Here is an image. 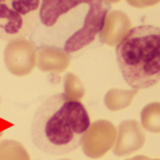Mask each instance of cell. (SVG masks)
Here are the masks:
<instances>
[{
    "label": "cell",
    "instance_id": "9a60e30c",
    "mask_svg": "<svg viewBox=\"0 0 160 160\" xmlns=\"http://www.w3.org/2000/svg\"><path fill=\"white\" fill-rule=\"evenodd\" d=\"M149 159H150L149 157L144 156V155H137V156H134V157L126 159V160H149Z\"/></svg>",
    "mask_w": 160,
    "mask_h": 160
},
{
    "label": "cell",
    "instance_id": "30bf717a",
    "mask_svg": "<svg viewBox=\"0 0 160 160\" xmlns=\"http://www.w3.org/2000/svg\"><path fill=\"white\" fill-rule=\"evenodd\" d=\"M85 1L86 0H44L40 9L41 22L43 26L51 28L58 23L61 16L85 4Z\"/></svg>",
    "mask_w": 160,
    "mask_h": 160
},
{
    "label": "cell",
    "instance_id": "4fadbf2b",
    "mask_svg": "<svg viewBox=\"0 0 160 160\" xmlns=\"http://www.w3.org/2000/svg\"><path fill=\"white\" fill-rule=\"evenodd\" d=\"M143 127L152 133H160V103L153 102L145 106L140 113Z\"/></svg>",
    "mask_w": 160,
    "mask_h": 160
},
{
    "label": "cell",
    "instance_id": "6da1fadb",
    "mask_svg": "<svg viewBox=\"0 0 160 160\" xmlns=\"http://www.w3.org/2000/svg\"><path fill=\"white\" fill-rule=\"evenodd\" d=\"M90 125V116L83 104L70 100L64 93H57L37 109L31 123V138L44 152L65 154L81 145Z\"/></svg>",
    "mask_w": 160,
    "mask_h": 160
},
{
    "label": "cell",
    "instance_id": "8fae6325",
    "mask_svg": "<svg viewBox=\"0 0 160 160\" xmlns=\"http://www.w3.org/2000/svg\"><path fill=\"white\" fill-rule=\"evenodd\" d=\"M138 93V90H120L111 89L105 95V105L112 111L120 110L127 108L135 95Z\"/></svg>",
    "mask_w": 160,
    "mask_h": 160
},
{
    "label": "cell",
    "instance_id": "5bb4252c",
    "mask_svg": "<svg viewBox=\"0 0 160 160\" xmlns=\"http://www.w3.org/2000/svg\"><path fill=\"white\" fill-rule=\"evenodd\" d=\"M85 88L83 83L75 74L68 72L64 76V94L72 101L80 102L85 96Z\"/></svg>",
    "mask_w": 160,
    "mask_h": 160
},
{
    "label": "cell",
    "instance_id": "8992f818",
    "mask_svg": "<svg viewBox=\"0 0 160 160\" xmlns=\"http://www.w3.org/2000/svg\"><path fill=\"white\" fill-rule=\"evenodd\" d=\"M36 45L27 39H16L8 42L4 51L7 69L14 75L30 73L36 63Z\"/></svg>",
    "mask_w": 160,
    "mask_h": 160
},
{
    "label": "cell",
    "instance_id": "2e32d148",
    "mask_svg": "<svg viewBox=\"0 0 160 160\" xmlns=\"http://www.w3.org/2000/svg\"><path fill=\"white\" fill-rule=\"evenodd\" d=\"M59 160H71V159H66V158H64V159H59Z\"/></svg>",
    "mask_w": 160,
    "mask_h": 160
},
{
    "label": "cell",
    "instance_id": "7a4b0ae2",
    "mask_svg": "<svg viewBox=\"0 0 160 160\" xmlns=\"http://www.w3.org/2000/svg\"><path fill=\"white\" fill-rule=\"evenodd\" d=\"M116 56L124 80L134 90L155 85L160 80V28H133L117 45Z\"/></svg>",
    "mask_w": 160,
    "mask_h": 160
},
{
    "label": "cell",
    "instance_id": "9c48e42d",
    "mask_svg": "<svg viewBox=\"0 0 160 160\" xmlns=\"http://www.w3.org/2000/svg\"><path fill=\"white\" fill-rule=\"evenodd\" d=\"M37 66L44 72H64L71 61L70 54H68L64 49L44 45L39 48L36 54Z\"/></svg>",
    "mask_w": 160,
    "mask_h": 160
},
{
    "label": "cell",
    "instance_id": "52a82bcc",
    "mask_svg": "<svg viewBox=\"0 0 160 160\" xmlns=\"http://www.w3.org/2000/svg\"><path fill=\"white\" fill-rule=\"evenodd\" d=\"M117 135L113 152L118 156L128 155L139 150L145 141L143 128L135 120H126L121 122Z\"/></svg>",
    "mask_w": 160,
    "mask_h": 160
},
{
    "label": "cell",
    "instance_id": "ba28073f",
    "mask_svg": "<svg viewBox=\"0 0 160 160\" xmlns=\"http://www.w3.org/2000/svg\"><path fill=\"white\" fill-rule=\"evenodd\" d=\"M131 29V21L122 11H113L107 14L100 31V41L110 46L118 45Z\"/></svg>",
    "mask_w": 160,
    "mask_h": 160
},
{
    "label": "cell",
    "instance_id": "e0dca14e",
    "mask_svg": "<svg viewBox=\"0 0 160 160\" xmlns=\"http://www.w3.org/2000/svg\"><path fill=\"white\" fill-rule=\"evenodd\" d=\"M149 160H160V159H149Z\"/></svg>",
    "mask_w": 160,
    "mask_h": 160
},
{
    "label": "cell",
    "instance_id": "277c9868",
    "mask_svg": "<svg viewBox=\"0 0 160 160\" xmlns=\"http://www.w3.org/2000/svg\"><path fill=\"white\" fill-rule=\"evenodd\" d=\"M88 12L82 27L72 33L64 42V51L74 53L92 43L100 33L105 18L111 8L110 2L101 0H88Z\"/></svg>",
    "mask_w": 160,
    "mask_h": 160
},
{
    "label": "cell",
    "instance_id": "3957f363",
    "mask_svg": "<svg viewBox=\"0 0 160 160\" xmlns=\"http://www.w3.org/2000/svg\"><path fill=\"white\" fill-rule=\"evenodd\" d=\"M40 4L38 0H0V39L11 42L28 36Z\"/></svg>",
    "mask_w": 160,
    "mask_h": 160
},
{
    "label": "cell",
    "instance_id": "5b68a950",
    "mask_svg": "<svg viewBox=\"0 0 160 160\" xmlns=\"http://www.w3.org/2000/svg\"><path fill=\"white\" fill-rule=\"evenodd\" d=\"M117 129L109 121L99 120L92 122L82 138V150L91 158H100L114 145Z\"/></svg>",
    "mask_w": 160,
    "mask_h": 160
},
{
    "label": "cell",
    "instance_id": "7c38bea8",
    "mask_svg": "<svg viewBox=\"0 0 160 160\" xmlns=\"http://www.w3.org/2000/svg\"><path fill=\"white\" fill-rule=\"evenodd\" d=\"M0 160H30L22 143L13 139L0 140Z\"/></svg>",
    "mask_w": 160,
    "mask_h": 160
}]
</instances>
